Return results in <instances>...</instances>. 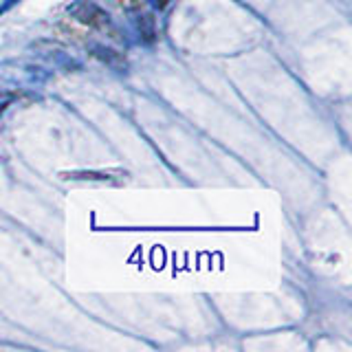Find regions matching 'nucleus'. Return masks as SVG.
I'll list each match as a JSON object with an SVG mask.
<instances>
[{
    "mask_svg": "<svg viewBox=\"0 0 352 352\" xmlns=\"http://www.w3.org/2000/svg\"><path fill=\"white\" fill-rule=\"evenodd\" d=\"M69 14H71V18L75 22H80V25L86 27V29H102V31H106L110 27V20H108L106 11L99 9L93 3H88V0H80V3L71 5Z\"/></svg>",
    "mask_w": 352,
    "mask_h": 352,
    "instance_id": "f257e3e1",
    "label": "nucleus"
},
{
    "mask_svg": "<svg viewBox=\"0 0 352 352\" xmlns=\"http://www.w3.org/2000/svg\"><path fill=\"white\" fill-rule=\"evenodd\" d=\"M64 179H73V181H113V176H126L124 172H69L62 174Z\"/></svg>",
    "mask_w": 352,
    "mask_h": 352,
    "instance_id": "f03ea898",
    "label": "nucleus"
},
{
    "mask_svg": "<svg viewBox=\"0 0 352 352\" xmlns=\"http://www.w3.org/2000/svg\"><path fill=\"white\" fill-rule=\"evenodd\" d=\"M141 33H143V38H146L148 42H152L154 40V22H152V18L150 16H143L141 18Z\"/></svg>",
    "mask_w": 352,
    "mask_h": 352,
    "instance_id": "7ed1b4c3",
    "label": "nucleus"
},
{
    "mask_svg": "<svg viewBox=\"0 0 352 352\" xmlns=\"http://www.w3.org/2000/svg\"><path fill=\"white\" fill-rule=\"evenodd\" d=\"M115 3H117L119 7L128 9V11H135V9H141L146 0H115Z\"/></svg>",
    "mask_w": 352,
    "mask_h": 352,
    "instance_id": "20e7f679",
    "label": "nucleus"
},
{
    "mask_svg": "<svg viewBox=\"0 0 352 352\" xmlns=\"http://www.w3.org/2000/svg\"><path fill=\"white\" fill-rule=\"evenodd\" d=\"M165 5H168V0H161V5H159V7H165Z\"/></svg>",
    "mask_w": 352,
    "mask_h": 352,
    "instance_id": "39448f33",
    "label": "nucleus"
},
{
    "mask_svg": "<svg viewBox=\"0 0 352 352\" xmlns=\"http://www.w3.org/2000/svg\"><path fill=\"white\" fill-rule=\"evenodd\" d=\"M0 97H3V93H0Z\"/></svg>",
    "mask_w": 352,
    "mask_h": 352,
    "instance_id": "423d86ee",
    "label": "nucleus"
}]
</instances>
